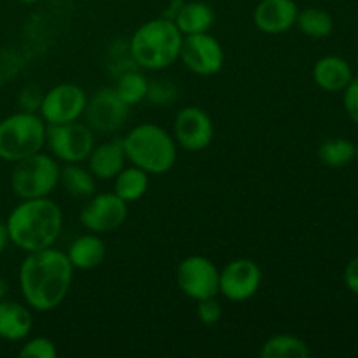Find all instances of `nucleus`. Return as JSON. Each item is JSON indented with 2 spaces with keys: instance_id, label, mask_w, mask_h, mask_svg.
<instances>
[{
  "instance_id": "obj_9",
  "label": "nucleus",
  "mask_w": 358,
  "mask_h": 358,
  "mask_svg": "<svg viewBox=\"0 0 358 358\" xmlns=\"http://www.w3.org/2000/svg\"><path fill=\"white\" fill-rule=\"evenodd\" d=\"M220 271L205 255H189L178 264V289L189 299L201 301L219 294Z\"/></svg>"
},
{
  "instance_id": "obj_21",
  "label": "nucleus",
  "mask_w": 358,
  "mask_h": 358,
  "mask_svg": "<svg viewBox=\"0 0 358 358\" xmlns=\"http://www.w3.org/2000/svg\"><path fill=\"white\" fill-rule=\"evenodd\" d=\"M150 175L138 166L122 168L114 178V192L126 203H135L149 191Z\"/></svg>"
},
{
  "instance_id": "obj_27",
  "label": "nucleus",
  "mask_w": 358,
  "mask_h": 358,
  "mask_svg": "<svg viewBox=\"0 0 358 358\" xmlns=\"http://www.w3.org/2000/svg\"><path fill=\"white\" fill-rule=\"evenodd\" d=\"M21 358H56L58 357V348L55 343L48 338H34L28 339L21 346L20 353Z\"/></svg>"
},
{
  "instance_id": "obj_6",
  "label": "nucleus",
  "mask_w": 358,
  "mask_h": 358,
  "mask_svg": "<svg viewBox=\"0 0 358 358\" xmlns=\"http://www.w3.org/2000/svg\"><path fill=\"white\" fill-rule=\"evenodd\" d=\"M9 184L20 199L49 198L59 184V166L55 157L41 150L14 163Z\"/></svg>"
},
{
  "instance_id": "obj_33",
  "label": "nucleus",
  "mask_w": 358,
  "mask_h": 358,
  "mask_svg": "<svg viewBox=\"0 0 358 358\" xmlns=\"http://www.w3.org/2000/svg\"><path fill=\"white\" fill-rule=\"evenodd\" d=\"M9 245V233H7L6 222H0V254L7 248Z\"/></svg>"
},
{
  "instance_id": "obj_19",
  "label": "nucleus",
  "mask_w": 358,
  "mask_h": 358,
  "mask_svg": "<svg viewBox=\"0 0 358 358\" xmlns=\"http://www.w3.org/2000/svg\"><path fill=\"white\" fill-rule=\"evenodd\" d=\"M66 255H69V261L73 269L90 271V269L98 268L105 261L107 247L96 233L83 234L70 243Z\"/></svg>"
},
{
  "instance_id": "obj_31",
  "label": "nucleus",
  "mask_w": 358,
  "mask_h": 358,
  "mask_svg": "<svg viewBox=\"0 0 358 358\" xmlns=\"http://www.w3.org/2000/svg\"><path fill=\"white\" fill-rule=\"evenodd\" d=\"M345 283L350 289V292H353L355 296H358V255L346 264Z\"/></svg>"
},
{
  "instance_id": "obj_20",
  "label": "nucleus",
  "mask_w": 358,
  "mask_h": 358,
  "mask_svg": "<svg viewBox=\"0 0 358 358\" xmlns=\"http://www.w3.org/2000/svg\"><path fill=\"white\" fill-rule=\"evenodd\" d=\"M177 24L182 35H194V34H206L213 27L215 14L213 9L206 2L199 0H185L178 7L175 16L171 17Z\"/></svg>"
},
{
  "instance_id": "obj_12",
  "label": "nucleus",
  "mask_w": 358,
  "mask_h": 358,
  "mask_svg": "<svg viewBox=\"0 0 358 358\" xmlns=\"http://www.w3.org/2000/svg\"><path fill=\"white\" fill-rule=\"evenodd\" d=\"M262 283V271L252 259H234L220 271L219 294L233 303H243L259 292Z\"/></svg>"
},
{
  "instance_id": "obj_25",
  "label": "nucleus",
  "mask_w": 358,
  "mask_h": 358,
  "mask_svg": "<svg viewBox=\"0 0 358 358\" xmlns=\"http://www.w3.org/2000/svg\"><path fill=\"white\" fill-rule=\"evenodd\" d=\"M114 91L126 105L131 107V105L140 103V101H143L147 98V93H149V80L138 70H126L124 73H121L117 77Z\"/></svg>"
},
{
  "instance_id": "obj_36",
  "label": "nucleus",
  "mask_w": 358,
  "mask_h": 358,
  "mask_svg": "<svg viewBox=\"0 0 358 358\" xmlns=\"http://www.w3.org/2000/svg\"><path fill=\"white\" fill-rule=\"evenodd\" d=\"M177 2H185V0H177Z\"/></svg>"
},
{
  "instance_id": "obj_35",
  "label": "nucleus",
  "mask_w": 358,
  "mask_h": 358,
  "mask_svg": "<svg viewBox=\"0 0 358 358\" xmlns=\"http://www.w3.org/2000/svg\"><path fill=\"white\" fill-rule=\"evenodd\" d=\"M17 2H21V3H37L38 0H17Z\"/></svg>"
},
{
  "instance_id": "obj_11",
  "label": "nucleus",
  "mask_w": 358,
  "mask_h": 358,
  "mask_svg": "<svg viewBox=\"0 0 358 358\" xmlns=\"http://www.w3.org/2000/svg\"><path fill=\"white\" fill-rule=\"evenodd\" d=\"M128 217V203L115 192H94L80 210V224L90 233L105 234L119 229Z\"/></svg>"
},
{
  "instance_id": "obj_17",
  "label": "nucleus",
  "mask_w": 358,
  "mask_h": 358,
  "mask_svg": "<svg viewBox=\"0 0 358 358\" xmlns=\"http://www.w3.org/2000/svg\"><path fill=\"white\" fill-rule=\"evenodd\" d=\"M353 79L350 63L341 56H324L313 66V80L320 90L327 93L343 91Z\"/></svg>"
},
{
  "instance_id": "obj_2",
  "label": "nucleus",
  "mask_w": 358,
  "mask_h": 358,
  "mask_svg": "<svg viewBox=\"0 0 358 358\" xmlns=\"http://www.w3.org/2000/svg\"><path fill=\"white\" fill-rule=\"evenodd\" d=\"M9 241L20 250L38 252L58 241L63 227L62 208L49 198L21 199L6 220Z\"/></svg>"
},
{
  "instance_id": "obj_39",
  "label": "nucleus",
  "mask_w": 358,
  "mask_h": 358,
  "mask_svg": "<svg viewBox=\"0 0 358 358\" xmlns=\"http://www.w3.org/2000/svg\"><path fill=\"white\" fill-rule=\"evenodd\" d=\"M357 241H358V238H357Z\"/></svg>"
},
{
  "instance_id": "obj_15",
  "label": "nucleus",
  "mask_w": 358,
  "mask_h": 358,
  "mask_svg": "<svg viewBox=\"0 0 358 358\" xmlns=\"http://www.w3.org/2000/svg\"><path fill=\"white\" fill-rule=\"evenodd\" d=\"M299 7L294 0H261L255 6L254 23L269 35L283 34L296 27Z\"/></svg>"
},
{
  "instance_id": "obj_28",
  "label": "nucleus",
  "mask_w": 358,
  "mask_h": 358,
  "mask_svg": "<svg viewBox=\"0 0 358 358\" xmlns=\"http://www.w3.org/2000/svg\"><path fill=\"white\" fill-rule=\"evenodd\" d=\"M177 87L173 86L168 80H152L149 83V93H147V98H149L152 103L163 105V103H171V101L177 98Z\"/></svg>"
},
{
  "instance_id": "obj_22",
  "label": "nucleus",
  "mask_w": 358,
  "mask_h": 358,
  "mask_svg": "<svg viewBox=\"0 0 358 358\" xmlns=\"http://www.w3.org/2000/svg\"><path fill=\"white\" fill-rule=\"evenodd\" d=\"M59 184L72 198L86 199L91 198L96 191V178L90 168H83L79 163H66L65 168H59Z\"/></svg>"
},
{
  "instance_id": "obj_10",
  "label": "nucleus",
  "mask_w": 358,
  "mask_h": 358,
  "mask_svg": "<svg viewBox=\"0 0 358 358\" xmlns=\"http://www.w3.org/2000/svg\"><path fill=\"white\" fill-rule=\"evenodd\" d=\"M86 124L100 135H110L119 131L128 121L129 105H126L114 87H101L100 91L87 98L86 108H84Z\"/></svg>"
},
{
  "instance_id": "obj_32",
  "label": "nucleus",
  "mask_w": 358,
  "mask_h": 358,
  "mask_svg": "<svg viewBox=\"0 0 358 358\" xmlns=\"http://www.w3.org/2000/svg\"><path fill=\"white\" fill-rule=\"evenodd\" d=\"M41 101H42V96L38 93H31V87H27V90H23V93H21V103L24 105L23 108L27 112L38 110Z\"/></svg>"
},
{
  "instance_id": "obj_8",
  "label": "nucleus",
  "mask_w": 358,
  "mask_h": 358,
  "mask_svg": "<svg viewBox=\"0 0 358 358\" xmlns=\"http://www.w3.org/2000/svg\"><path fill=\"white\" fill-rule=\"evenodd\" d=\"M86 91L72 83H63L51 87L42 96L38 115L48 126L65 124V122L79 121L86 108Z\"/></svg>"
},
{
  "instance_id": "obj_24",
  "label": "nucleus",
  "mask_w": 358,
  "mask_h": 358,
  "mask_svg": "<svg viewBox=\"0 0 358 358\" xmlns=\"http://www.w3.org/2000/svg\"><path fill=\"white\" fill-rule=\"evenodd\" d=\"M296 27L311 38H325L334 31V20L331 14L318 7H308L299 10Z\"/></svg>"
},
{
  "instance_id": "obj_5",
  "label": "nucleus",
  "mask_w": 358,
  "mask_h": 358,
  "mask_svg": "<svg viewBox=\"0 0 358 358\" xmlns=\"http://www.w3.org/2000/svg\"><path fill=\"white\" fill-rule=\"evenodd\" d=\"M48 124L35 112H17L0 121V159L17 163L45 145Z\"/></svg>"
},
{
  "instance_id": "obj_3",
  "label": "nucleus",
  "mask_w": 358,
  "mask_h": 358,
  "mask_svg": "<svg viewBox=\"0 0 358 358\" xmlns=\"http://www.w3.org/2000/svg\"><path fill=\"white\" fill-rule=\"evenodd\" d=\"M184 35L170 17H156L140 24L129 41L133 62L147 70H164L180 59Z\"/></svg>"
},
{
  "instance_id": "obj_30",
  "label": "nucleus",
  "mask_w": 358,
  "mask_h": 358,
  "mask_svg": "<svg viewBox=\"0 0 358 358\" xmlns=\"http://www.w3.org/2000/svg\"><path fill=\"white\" fill-rule=\"evenodd\" d=\"M343 93V105L348 117L358 126V79L353 77L352 83L345 87Z\"/></svg>"
},
{
  "instance_id": "obj_26",
  "label": "nucleus",
  "mask_w": 358,
  "mask_h": 358,
  "mask_svg": "<svg viewBox=\"0 0 358 358\" xmlns=\"http://www.w3.org/2000/svg\"><path fill=\"white\" fill-rule=\"evenodd\" d=\"M358 147L346 138H331L318 149V157L329 168H345L357 157Z\"/></svg>"
},
{
  "instance_id": "obj_16",
  "label": "nucleus",
  "mask_w": 358,
  "mask_h": 358,
  "mask_svg": "<svg viewBox=\"0 0 358 358\" xmlns=\"http://www.w3.org/2000/svg\"><path fill=\"white\" fill-rule=\"evenodd\" d=\"M87 168L98 180H114L126 164V152L122 138L108 140L101 145H94L87 156Z\"/></svg>"
},
{
  "instance_id": "obj_23",
  "label": "nucleus",
  "mask_w": 358,
  "mask_h": 358,
  "mask_svg": "<svg viewBox=\"0 0 358 358\" xmlns=\"http://www.w3.org/2000/svg\"><path fill=\"white\" fill-rule=\"evenodd\" d=\"M310 355L308 343L292 334L271 336L261 348L262 358H308Z\"/></svg>"
},
{
  "instance_id": "obj_1",
  "label": "nucleus",
  "mask_w": 358,
  "mask_h": 358,
  "mask_svg": "<svg viewBox=\"0 0 358 358\" xmlns=\"http://www.w3.org/2000/svg\"><path fill=\"white\" fill-rule=\"evenodd\" d=\"M73 266L69 255L56 248L30 252L21 262L17 282L28 308L41 313L56 310L69 296Z\"/></svg>"
},
{
  "instance_id": "obj_37",
  "label": "nucleus",
  "mask_w": 358,
  "mask_h": 358,
  "mask_svg": "<svg viewBox=\"0 0 358 358\" xmlns=\"http://www.w3.org/2000/svg\"><path fill=\"white\" fill-rule=\"evenodd\" d=\"M357 159H358V149H357Z\"/></svg>"
},
{
  "instance_id": "obj_18",
  "label": "nucleus",
  "mask_w": 358,
  "mask_h": 358,
  "mask_svg": "<svg viewBox=\"0 0 358 358\" xmlns=\"http://www.w3.org/2000/svg\"><path fill=\"white\" fill-rule=\"evenodd\" d=\"M34 318L30 310L17 301H0V339L3 341H23L28 338Z\"/></svg>"
},
{
  "instance_id": "obj_14",
  "label": "nucleus",
  "mask_w": 358,
  "mask_h": 358,
  "mask_svg": "<svg viewBox=\"0 0 358 358\" xmlns=\"http://www.w3.org/2000/svg\"><path fill=\"white\" fill-rule=\"evenodd\" d=\"M173 138L189 152L205 150L213 140L212 117L199 107H184L175 115Z\"/></svg>"
},
{
  "instance_id": "obj_34",
  "label": "nucleus",
  "mask_w": 358,
  "mask_h": 358,
  "mask_svg": "<svg viewBox=\"0 0 358 358\" xmlns=\"http://www.w3.org/2000/svg\"><path fill=\"white\" fill-rule=\"evenodd\" d=\"M7 294H9V283L0 276V301L7 299Z\"/></svg>"
},
{
  "instance_id": "obj_13",
  "label": "nucleus",
  "mask_w": 358,
  "mask_h": 358,
  "mask_svg": "<svg viewBox=\"0 0 358 358\" xmlns=\"http://www.w3.org/2000/svg\"><path fill=\"white\" fill-rule=\"evenodd\" d=\"M180 59L185 69L198 76H215L224 66V49L213 35H184Z\"/></svg>"
},
{
  "instance_id": "obj_38",
  "label": "nucleus",
  "mask_w": 358,
  "mask_h": 358,
  "mask_svg": "<svg viewBox=\"0 0 358 358\" xmlns=\"http://www.w3.org/2000/svg\"><path fill=\"white\" fill-rule=\"evenodd\" d=\"M357 65H358V55H357Z\"/></svg>"
},
{
  "instance_id": "obj_7",
  "label": "nucleus",
  "mask_w": 358,
  "mask_h": 358,
  "mask_svg": "<svg viewBox=\"0 0 358 358\" xmlns=\"http://www.w3.org/2000/svg\"><path fill=\"white\" fill-rule=\"evenodd\" d=\"M45 145L63 163H83L94 149V131L79 121L52 124L45 129Z\"/></svg>"
},
{
  "instance_id": "obj_4",
  "label": "nucleus",
  "mask_w": 358,
  "mask_h": 358,
  "mask_svg": "<svg viewBox=\"0 0 358 358\" xmlns=\"http://www.w3.org/2000/svg\"><path fill=\"white\" fill-rule=\"evenodd\" d=\"M126 159L149 175H164L177 163V142L164 128L150 122L135 126L122 138Z\"/></svg>"
},
{
  "instance_id": "obj_29",
  "label": "nucleus",
  "mask_w": 358,
  "mask_h": 358,
  "mask_svg": "<svg viewBox=\"0 0 358 358\" xmlns=\"http://www.w3.org/2000/svg\"><path fill=\"white\" fill-rule=\"evenodd\" d=\"M198 318L205 325H215L222 318V306L217 301V296L206 297V299L198 301Z\"/></svg>"
}]
</instances>
